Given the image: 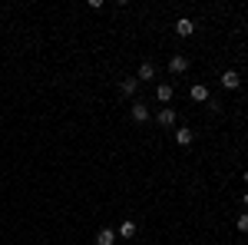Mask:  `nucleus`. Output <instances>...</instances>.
Listing matches in <instances>:
<instances>
[{
    "label": "nucleus",
    "mask_w": 248,
    "mask_h": 245,
    "mask_svg": "<svg viewBox=\"0 0 248 245\" xmlns=\"http://www.w3.org/2000/svg\"><path fill=\"white\" fill-rule=\"evenodd\" d=\"M175 33H179V37H192V33H195V23H192L189 17L175 20Z\"/></svg>",
    "instance_id": "obj_1"
},
{
    "label": "nucleus",
    "mask_w": 248,
    "mask_h": 245,
    "mask_svg": "<svg viewBox=\"0 0 248 245\" xmlns=\"http://www.w3.org/2000/svg\"><path fill=\"white\" fill-rule=\"evenodd\" d=\"M169 70H172V73H186V70H189V57L175 53V57L169 60Z\"/></svg>",
    "instance_id": "obj_2"
},
{
    "label": "nucleus",
    "mask_w": 248,
    "mask_h": 245,
    "mask_svg": "<svg viewBox=\"0 0 248 245\" xmlns=\"http://www.w3.org/2000/svg\"><path fill=\"white\" fill-rule=\"evenodd\" d=\"M96 245H116V232L113 229H99L96 232Z\"/></svg>",
    "instance_id": "obj_3"
},
{
    "label": "nucleus",
    "mask_w": 248,
    "mask_h": 245,
    "mask_svg": "<svg viewBox=\"0 0 248 245\" xmlns=\"http://www.w3.org/2000/svg\"><path fill=\"white\" fill-rule=\"evenodd\" d=\"M238 83H242V80H238L235 70H225V73H222V86H225V90H238Z\"/></svg>",
    "instance_id": "obj_4"
},
{
    "label": "nucleus",
    "mask_w": 248,
    "mask_h": 245,
    "mask_svg": "<svg viewBox=\"0 0 248 245\" xmlns=\"http://www.w3.org/2000/svg\"><path fill=\"white\" fill-rule=\"evenodd\" d=\"M133 119H136V123H146V119H149V106H142V103H133Z\"/></svg>",
    "instance_id": "obj_5"
},
{
    "label": "nucleus",
    "mask_w": 248,
    "mask_h": 245,
    "mask_svg": "<svg viewBox=\"0 0 248 245\" xmlns=\"http://www.w3.org/2000/svg\"><path fill=\"white\" fill-rule=\"evenodd\" d=\"M192 99H195V103H205V99H209V86L195 83V86H192Z\"/></svg>",
    "instance_id": "obj_6"
},
{
    "label": "nucleus",
    "mask_w": 248,
    "mask_h": 245,
    "mask_svg": "<svg viewBox=\"0 0 248 245\" xmlns=\"http://www.w3.org/2000/svg\"><path fill=\"white\" fill-rule=\"evenodd\" d=\"M153 76H155V66L149 63V60H146V63L139 66V73H136V80H153Z\"/></svg>",
    "instance_id": "obj_7"
},
{
    "label": "nucleus",
    "mask_w": 248,
    "mask_h": 245,
    "mask_svg": "<svg viewBox=\"0 0 248 245\" xmlns=\"http://www.w3.org/2000/svg\"><path fill=\"white\" fill-rule=\"evenodd\" d=\"M155 96H159V103H169V99H172V83H159Z\"/></svg>",
    "instance_id": "obj_8"
},
{
    "label": "nucleus",
    "mask_w": 248,
    "mask_h": 245,
    "mask_svg": "<svg viewBox=\"0 0 248 245\" xmlns=\"http://www.w3.org/2000/svg\"><path fill=\"white\" fill-rule=\"evenodd\" d=\"M159 126H175V110H159Z\"/></svg>",
    "instance_id": "obj_9"
},
{
    "label": "nucleus",
    "mask_w": 248,
    "mask_h": 245,
    "mask_svg": "<svg viewBox=\"0 0 248 245\" xmlns=\"http://www.w3.org/2000/svg\"><path fill=\"white\" fill-rule=\"evenodd\" d=\"M175 143H179V146H189V143H192V130H186V126L175 130Z\"/></svg>",
    "instance_id": "obj_10"
},
{
    "label": "nucleus",
    "mask_w": 248,
    "mask_h": 245,
    "mask_svg": "<svg viewBox=\"0 0 248 245\" xmlns=\"http://www.w3.org/2000/svg\"><path fill=\"white\" fill-rule=\"evenodd\" d=\"M119 235H123V239H133V235H136V222H133V219H126V222L119 226Z\"/></svg>",
    "instance_id": "obj_11"
},
{
    "label": "nucleus",
    "mask_w": 248,
    "mask_h": 245,
    "mask_svg": "<svg viewBox=\"0 0 248 245\" xmlns=\"http://www.w3.org/2000/svg\"><path fill=\"white\" fill-rule=\"evenodd\" d=\"M136 90H139V80H136V76L123 80V93H136Z\"/></svg>",
    "instance_id": "obj_12"
},
{
    "label": "nucleus",
    "mask_w": 248,
    "mask_h": 245,
    "mask_svg": "<svg viewBox=\"0 0 248 245\" xmlns=\"http://www.w3.org/2000/svg\"><path fill=\"white\" fill-rule=\"evenodd\" d=\"M238 232H248V212L238 215Z\"/></svg>",
    "instance_id": "obj_13"
},
{
    "label": "nucleus",
    "mask_w": 248,
    "mask_h": 245,
    "mask_svg": "<svg viewBox=\"0 0 248 245\" xmlns=\"http://www.w3.org/2000/svg\"><path fill=\"white\" fill-rule=\"evenodd\" d=\"M242 206H245V209H248V192H245V196H242Z\"/></svg>",
    "instance_id": "obj_14"
},
{
    "label": "nucleus",
    "mask_w": 248,
    "mask_h": 245,
    "mask_svg": "<svg viewBox=\"0 0 248 245\" xmlns=\"http://www.w3.org/2000/svg\"><path fill=\"white\" fill-rule=\"evenodd\" d=\"M245 182H248V169H245Z\"/></svg>",
    "instance_id": "obj_15"
}]
</instances>
